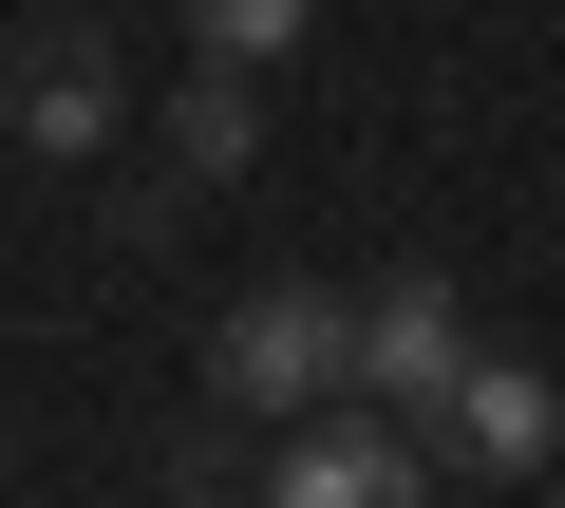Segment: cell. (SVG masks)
Instances as JSON below:
<instances>
[{
    "instance_id": "obj_5",
    "label": "cell",
    "mask_w": 565,
    "mask_h": 508,
    "mask_svg": "<svg viewBox=\"0 0 565 508\" xmlns=\"http://www.w3.org/2000/svg\"><path fill=\"white\" fill-rule=\"evenodd\" d=\"M20 151H57V170L114 151V57H95V39H39V57H20Z\"/></svg>"
},
{
    "instance_id": "obj_6",
    "label": "cell",
    "mask_w": 565,
    "mask_h": 508,
    "mask_svg": "<svg viewBox=\"0 0 565 508\" xmlns=\"http://www.w3.org/2000/svg\"><path fill=\"white\" fill-rule=\"evenodd\" d=\"M245 151H264V114H245V76H226V57H207V76H189V95H170V170H189V188H226V170H245Z\"/></svg>"
},
{
    "instance_id": "obj_1",
    "label": "cell",
    "mask_w": 565,
    "mask_h": 508,
    "mask_svg": "<svg viewBox=\"0 0 565 508\" xmlns=\"http://www.w3.org/2000/svg\"><path fill=\"white\" fill-rule=\"evenodd\" d=\"M340 377H359V302H321V283H245L226 321H207V396L226 414H340Z\"/></svg>"
},
{
    "instance_id": "obj_3",
    "label": "cell",
    "mask_w": 565,
    "mask_h": 508,
    "mask_svg": "<svg viewBox=\"0 0 565 508\" xmlns=\"http://www.w3.org/2000/svg\"><path fill=\"white\" fill-rule=\"evenodd\" d=\"M452 377H471V302H452V283H377V302H359V396L434 433Z\"/></svg>"
},
{
    "instance_id": "obj_7",
    "label": "cell",
    "mask_w": 565,
    "mask_h": 508,
    "mask_svg": "<svg viewBox=\"0 0 565 508\" xmlns=\"http://www.w3.org/2000/svg\"><path fill=\"white\" fill-rule=\"evenodd\" d=\"M302 20H321V0H189V39H207L226 76H245V57H282V39H302Z\"/></svg>"
},
{
    "instance_id": "obj_4",
    "label": "cell",
    "mask_w": 565,
    "mask_h": 508,
    "mask_svg": "<svg viewBox=\"0 0 565 508\" xmlns=\"http://www.w3.org/2000/svg\"><path fill=\"white\" fill-rule=\"evenodd\" d=\"M546 433H565V396H546L527 358H471V377H452V414H434V452H452V471H546Z\"/></svg>"
},
{
    "instance_id": "obj_2",
    "label": "cell",
    "mask_w": 565,
    "mask_h": 508,
    "mask_svg": "<svg viewBox=\"0 0 565 508\" xmlns=\"http://www.w3.org/2000/svg\"><path fill=\"white\" fill-rule=\"evenodd\" d=\"M264 508H434V433L377 414V396H340V414H302L264 452Z\"/></svg>"
}]
</instances>
